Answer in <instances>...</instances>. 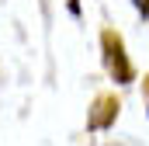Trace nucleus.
Wrapping results in <instances>:
<instances>
[{"instance_id": "1", "label": "nucleus", "mask_w": 149, "mask_h": 146, "mask_svg": "<svg viewBox=\"0 0 149 146\" xmlns=\"http://www.w3.org/2000/svg\"><path fill=\"white\" fill-rule=\"evenodd\" d=\"M101 63L114 84H132L135 80V66L128 59V49H125V38L118 28H101Z\"/></svg>"}, {"instance_id": "2", "label": "nucleus", "mask_w": 149, "mask_h": 146, "mask_svg": "<svg viewBox=\"0 0 149 146\" xmlns=\"http://www.w3.org/2000/svg\"><path fill=\"white\" fill-rule=\"evenodd\" d=\"M118 115H121V101L114 94H97L94 105L87 108V132H108V129H114Z\"/></svg>"}, {"instance_id": "3", "label": "nucleus", "mask_w": 149, "mask_h": 146, "mask_svg": "<svg viewBox=\"0 0 149 146\" xmlns=\"http://www.w3.org/2000/svg\"><path fill=\"white\" fill-rule=\"evenodd\" d=\"M132 7L139 11V18H142V21H149V0H132Z\"/></svg>"}, {"instance_id": "4", "label": "nucleus", "mask_w": 149, "mask_h": 146, "mask_svg": "<svg viewBox=\"0 0 149 146\" xmlns=\"http://www.w3.org/2000/svg\"><path fill=\"white\" fill-rule=\"evenodd\" d=\"M66 7H70V14H73V18H80V0H70Z\"/></svg>"}, {"instance_id": "5", "label": "nucleus", "mask_w": 149, "mask_h": 146, "mask_svg": "<svg viewBox=\"0 0 149 146\" xmlns=\"http://www.w3.org/2000/svg\"><path fill=\"white\" fill-rule=\"evenodd\" d=\"M146 98H149V77H146Z\"/></svg>"}]
</instances>
